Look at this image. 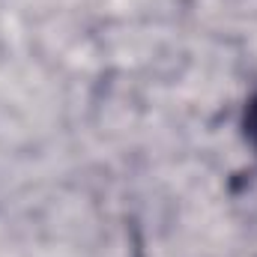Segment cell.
I'll use <instances>...</instances> for the list:
<instances>
[{
	"label": "cell",
	"instance_id": "obj_1",
	"mask_svg": "<svg viewBox=\"0 0 257 257\" xmlns=\"http://www.w3.org/2000/svg\"><path fill=\"white\" fill-rule=\"evenodd\" d=\"M242 132H245V141L251 144V150L257 153V93L248 99V105H245V114H242Z\"/></svg>",
	"mask_w": 257,
	"mask_h": 257
}]
</instances>
